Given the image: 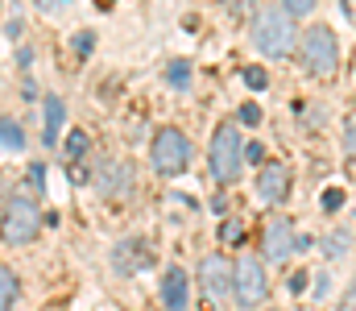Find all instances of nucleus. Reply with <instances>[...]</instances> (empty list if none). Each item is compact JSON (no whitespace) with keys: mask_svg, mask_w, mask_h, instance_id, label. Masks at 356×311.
Segmentation results:
<instances>
[{"mask_svg":"<svg viewBox=\"0 0 356 311\" xmlns=\"http://www.w3.org/2000/svg\"><path fill=\"white\" fill-rule=\"evenodd\" d=\"M340 207H344V191L340 187H327L323 191V212H340Z\"/></svg>","mask_w":356,"mask_h":311,"instance_id":"obj_21","label":"nucleus"},{"mask_svg":"<svg viewBox=\"0 0 356 311\" xmlns=\"http://www.w3.org/2000/svg\"><path fill=\"white\" fill-rule=\"evenodd\" d=\"M319 245H323V253L336 262V257H348V249H353V237H348V232H327Z\"/></svg>","mask_w":356,"mask_h":311,"instance_id":"obj_15","label":"nucleus"},{"mask_svg":"<svg viewBox=\"0 0 356 311\" xmlns=\"http://www.w3.org/2000/svg\"><path fill=\"white\" fill-rule=\"evenodd\" d=\"M257 196L266 204H282L290 196V166L286 162H266L261 175H257Z\"/></svg>","mask_w":356,"mask_h":311,"instance_id":"obj_9","label":"nucleus"},{"mask_svg":"<svg viewBox=\"0 0 356 311\" xmlns=\"http://www.w3.org/2000/svg\"><path fill=\"white\" fill-rule=\"evenodd\" d=\"M42 228V212L29 196H13L0 212V241L4 245H29Z\"/></svg>","mask_w":356,"mask_h":311,"instance_id":"obj_3","label":"nucleus"},{"mask_svg":"<svg viewBox=\"0 0 356 311\" xmlns=\"http://www.w3.org/2000/svg\"><path fill=\"white\" fill-rule=\"evenodd\" d=\"M91 183L99 187V196H124V187H129V166L124 162H99V170L91 175Z\"/></svg>","mask_w":356,"mask_h":311,"instance_id":"obj_10","label":"nucleus"},{"mask_svg":"<svg viewBox=\"0 0 356 311\" xmlns=\"http://www.w3.org/2000/svg\"><path fill=\"white\" fill-rule=\"evenodd\" d=\"M29 183H38V187L46 183V166H42V162H38V166H29Z\"/></svg>","mask_w":356,"mask_h":311,"instance_id":"obj_26","label":"nucleus"},{"mask_svg":"<svg viewBox=\"0 0 356 311\" xmlns=\"http://www.w3.org/2000/svg\"><path fill=\"white\" fill-rule=\"evenodd\" d=\"M241 125H261V108L257 104H241Z\"/></svg>","mask_w":356,"mask_h":311,"instance_id":"obj_22","label":"nucleus"},{"mask_svg":"<svg viewBox=\"0 0 356 311\" xmlns=\"http://www.w3.org/2000/svg\"><path fill=\"white\" fill-rule=\"evenodd\" d=\"M340 311H356V282L344 291V303H340Z\"/></svg>","mask_w":356,"mask_h":311,"instance_id":"obj_25","label":"nucleus"},{"mask_svg":"<svg viewBox=\"0 0 356 311\" xmlns=\"http://www.w3.org/2000/svg\"><path fill=\"white\" fill-rule=\"evenodd\" d=\"M38 4H50V0H38Z\"/></svg>","mask_w":356,"mask_h":311,"instance_id":"obj_29","label":"nucleus"},{"mask_svg":"<svg viewBox=\"0 0 356 311\" xmlns=\"http://www.w3.org/2000/svg\"><path fill=\"white\" fill-rule=\"evenodd\" d=\"M261 249H266L269 262H286L294 249H298V232L286 216H273L266 224V237H261Z\"/></svg>","mask_w":356,"mask_h":311,"instance_id":"obj_8","label":"nucleus"},{"mask_svg":"<svg viewBox=\"0 0 356 311\" xmlns=\"http://www.w3.org/2000/svg\"><path fill=\"white\" fill-rule=\"evenodd\" d=\"M241 162H245L241 129H236V120H224L211 133V175H216V183H232L241 175Z\"/></svg>","mask_w":356,"mask_h":311,"instance_id":"obj_2","label":"nucleus"},{"mask_svg":"<svg viewBox=\"0 0 356 311\" xmlns=\"http://www.w3.org/2000/svg\"><path fill=\"white\" fill-rule=\"evenodd\" d=\"M294 13L286 4H266L257 17H253V46L269 54V58H286L294 50Z\"/></svg>","mask_w":356,"mask_h":311,"instance_id":"obj_1","label":"nucleus"},{"mask_svg":"<svg viewBox=\"0 0 356 311\" xmlns=\"http://www.w3.org/2000/svg\"><path fill=\"white\" fill-rule=\"evenodd\" d=\"M91 46H95L91 33H79V38H75V50H79V54H91Z\"/></svg>","mask_w":356,"mask_h":311,"instance_id":"obj_24","label":"nucleus"},{"mask_svg":"<svg viewBox=\"0 0 356 311\" xmlns=\"http://www.w3.org/2000/svg\"><path fill=\"white\" fill-rule=\"evenodd\" d=\"M232 295H236V303L241 308H261L269 295V278H266V266L257 262V257H241L236 266H232Z\"/></svg>","mask_w":356,"mask_h":311,"instance_id":"obj_5","label":"nucleus"},{"mask_svg":"<svg viewBox=\"0 0 356 311\" xmlns=\"http://www.w3.org/2000/svg\"><path fill=\"white\" fill-rule=\"evenodd\" d=\"M149 154H154V166H158L162 175H182L186 162H191V145H186V137H182L178 129H158Z\"/></svg>","mask_w":356,"mask_h":311,"instance_id":"obj_6","label":"nucleus"},{"mask_svg":"<svg viewBox=\"0 0 356 311\" xmlns=\"http://www.w3.org/2000/svg\"><path fill=\"white\" fill-rule=\"evenodd\" d=\"M199 287H203V299L207 303H228V295H232V266L224 262V257H203V266H199Z\"/></svg>","mask_w":356,"mask_h":311,"instance_id":"obj_7","label":"nucleus"},{"mask_svg":"<svg viewBox=\"0 0 356 311\" xmlns=\"http://www.w3.org/2000/svg\"><path fill=\"white\" fill-rule=\"evenodd\" d=\"M42 112H46V133H42V141H46V145H54V141H58V133H63L67 108H63L58 96H46V100H42Z\"/></svg>","mask_w":356,"mask_h":311,"instance_id":"obj_13","label":"nucleus"},{"mask_svg":"<svg viewBox=\"0 0 356 311\" xmlns=\"http://www.w3.org/2000/svg\"><path fill=\"white\" fill-rule=\"evenodd\" d=\"M315 4H319V0H286V8H290L294 17H302V13H311Z\"/></svg>","mask_w":356,"mask_h":311,"instance_id":"obj_23","label":"nucleus"},{"mask_svg":"<svg viewBox=\"0 0 356 311\" xmlns=\"http://www.w3.org/2000/svg\"><path fill=\"white\" fill-rule=\"evenodd\" d=\"M245 158H249V162H261L266 154H261V145H245Z\"/></svg>","mask_w":356,"mask_h":311,"instance_id":"obj_27","label":"nucleus"},{"mask_svg":"<svg viewBox=\"0 0 356 311\" xmlns=\"http://www.w3.org/2000/svg\"><path fill=\"white\" fill-rule=\"evenodd\" d=\"M166 79H170V88H191V63H170V71H166Z\"/></svg>","mask_w":356,"mask_h":311,"instance_id":"obj_20","label":"nucleus"},{"mask_svg":"<svg viewBox=\"0 0 356 311\" xmlns=\"http://www.w3.org/2000/svg\"><path fill=\"white\" fill-rule=\"evenodd\" d=\"M302 67H307L315 79L336 75V67H340V46H336V33H332L327 25L307 29V38H302Z\"/></svg>","mask_w":356,"mask_h":311,"instance_id":"obj_4","label":"nucleus"},{"mask_svg":"<svg viewBox=\"0 0 356 311\" xmlns=\"http://www.w3.org/2000/svg\"><path fill=\"white\" fill-rule=\"evenodd\" d=\"M162 299H166V311H182L186 308V274L170 266L166 278H162Z\"/></svg>","mask_w":356,"mask_h":311,"instance_id":"obj_12","label":"nucleus"},{"mask_svg":"<svg viewBox=\"0 0 356 311\" xmlns=\"http://www.w3.org/2000/svg\"><path fill=\"white\" fill-rule=\"evenodd\" d=\"M241 79H245V88H253V92H266L269 88V71L266 67H245Z\"/></svg>","mask_w":356,"mask_h":311,"instance_id":"obj_17","label":"nucleus"},{"mask_svg":"<svg viewBox=\"0 0 356 311\" xmlns=\"http://www.w3.org/2000/svg\"><path fill=\"white\" fill-rule=\"evenodd\" d=\"M220 241H224V245H241V241H245V224H241V220H224V224H220Z\"/></svg>","mask_w":356,"mask_h":311,"instance_id":"obj_19","label":"nucleus"},{"mask_svg":"<svg viewBox=\"0 0 356 311\" xmlns=\"http://www.w3.org/2000/svg\"><path fill=\"white\" fill-rule=\"evenodd\" d=\"M83 150H88V133L71 129V137H67V162H79V158H83Z\"/></svg>","mask_w":356,"mask_h":311,"instance_id":"obj_18","label":"nucleus"},{"mask_svg":"<svg viewBox=\"0 0 356 311\" xmlns=\"http://www.w3.org/2000/svg\"><path fill=\"white\" fill-rule=\"evenodd\" d=\"M290 287H294V295H302V291H307V274H294Z\"/></svg>","mask_w":356,"mask_h":311,"instance_id":"obj_28","label":"nucleus"},{"mask_svg":"<svg viewBox=\"0 0 356 311\" xmlns=\"http://www.w3.org/2000/svg\"><path fill=\"white\" fill-rule=\"evenodd\" d=\"M0 150H8V154L25 150V133H21V125H13V120H0Z\"/></svg>","mask_w":356,"mask_h":311,"instance_id":"obj_16","label":"nucleus"},{"mask_svg":"<svg viewBox=\"0 0 356 311\" xmlns=\"http://www.w3.org/2000/svg\"><path fill=\"white\" fill-rule=\"evenodd\" d=\"M112 266H116V274H137V270L149 266V249L137 245V241H120L116 253H112Z\"/></svg>","mask_w":356,"mask_h":311,"instance_id":"obj_11","label":"nucleus"},{"mask_svg":"<svg viewBox=\"0 0 356 311\" xmlns=\"http://www.w3.org/2000/svg\"><path fill=\"white\" fill-rule=\"evenodd\" d=\"M17 274L8 270V266H0V311H13V303H17Z\"/></svg>","mask_w":356,"mask_h":311,"instance_id":"obj_14","label":"nucleus"}]
</instances>
